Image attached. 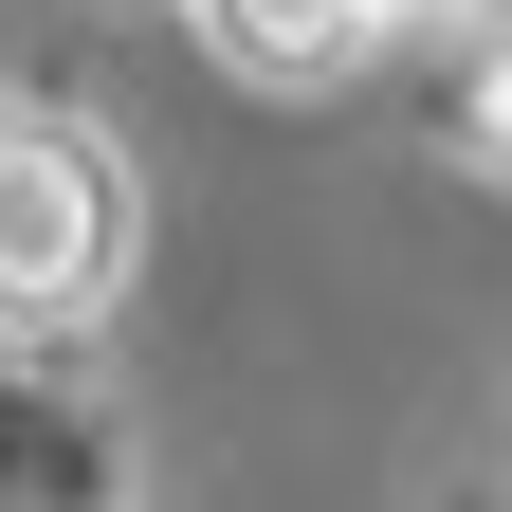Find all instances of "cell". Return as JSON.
<instances>
[{"label": "cell", "instance_id": "1", "mask_svg": "<svg viewBox=\"0 0 512 512\" xmlns=\"http://www.w3.org/2000/svg\"><path fill=\"white\" fill-rule=\"evenodd\" d=\"M128 275V183L92 128H55V110H0V311H92Z\"/></svg>", "mask_w": 512, "mask_h": 512}, {"label": "cell", "instance_id": "2", "mask_svg": "<svg viewBox=\"0 0 512 512\" xmlns=\"http://www.w3.org/2000/svg\"><path fill=\"white\" fill-rule=\"evenodd\" d=\"M476 110H494V147H512V55H494V92H476Z\"/></svg>", "mask_w": 512, "mask_h": 512}]
</instances>
